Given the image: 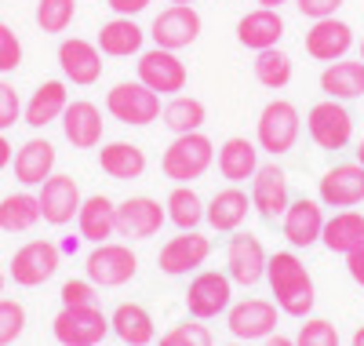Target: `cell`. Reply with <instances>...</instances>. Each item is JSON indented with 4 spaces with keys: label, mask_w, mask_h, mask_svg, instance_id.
Instances as JSON below:
<instances>
[{
    "label": "cell",
    "mask_w": 364,
    "mask_h": 346,
    "mask_svg": "<svg viewBox=\"0 0 364 346\" xmlns=\"http://www.w3.org/2000/svg\"><path fill=\"white\" fill-rule=\"evenodd\" d=\"M266 277H269L273 299H277V306L288 313V318H310V310L317 303L314 277H310L306 266H302V259L295 256V251H277V256H269Z\"/></svg>",
    "instance_id": "cell-1"
},
{
    "label": "cell",
    "mask_w": 364,
    "mask_h": 346,
    "mask_svg": "<svg viewBox=\"0 0 364 346\" xmlns=\"http://www.w3.org/2000/svg\"><path fill=\"white\" fill-rule=\"evenodd\" d=\"M299 132H302V117H299L295 103L273 99V103H266V110L259 113V132H255V139H259V150L281 157V153L295 150Z\"/></svg>",
    "instance_id": "cell-4"
},
{
    "label": "cell",
    "mask_w": 364,
    "mask_h": 346,
    "mask_svg": "<svg viewBox=\"0 0 364 346\" xmlns=\"http://www.w3.org/2000/svg\"><path fill=\"white\" fill-rule=\"evenodd\" d=\"M281 4H288V0H259V8H273V11H277Z\"/></svg>",
    "instance_id": "cell-50"
},
{
    "label": "cell",
    "mask_w": 364,
    "mask_h": 346,
    "mask_svg": "<svg viewBox=\"0 0 364 346\" xmlns=\"http://www.w3.org/2000/svg\"><path fill=\"white\" fill-rule=\"evenodd\" d=\"M77 15V0H37L41 33H66Z\"/></svg>",
    "instance_id": "cell-38"
},
{
    "label": "cell",
    "mask_w": 364,
    "mask_h": 346,
    "mask_svg": "<svg viewBox=\"0 0 364 346\" xmlns=\"http://www.w3.org/2000/svg\"><path fill=\"white\" fill-rule=\"evenodd\" d=\"M58 273V248L51 241H29L11 259V281L22 288H37Z\"/></svg>",
    "instance_id": "cell-12"
},
{
    "label": "cell",
    "mask_w": 364,
    "mask_h": 346,
    "mask_svg": "<svg viewBox=\"0 0 364 346\" xmlns=\"http://www.w3.org/2000/svg\"><path fill=\"white\" fill-rule=\"evenodd\" d=\"M230 295H233L230 292V273L204 270L190 281V288H186V310L197 321H211L230 306Z\"/></svg>",
    "instance_id": "cell-11"
},
{
    "label": "cell",
    "mask_w": 364,
    "mask_h": 346,
    "mask_svg": "<svg viewBox=\"0 0 364 346\" xmlns=\"http://www.w3.org/2000/svg\"><path fill=\"white\" fill-rule=\"evenodd\" d=\"M364 201V164H336L321 175V204L353 208Z\"/></svg>",
    "instance_id": "cell-19"
},
{
    "label": "cell",
    "mask_w": 364,
    "mask_h": 346,
    "mask_svg": "<svg viewBox=\"0 0 364 346\" xmlns=\"http://www.w3.org/2000/svg\"><path fill=\"white\" fill-rule=\"evenodd\" d=\"M346 270H350V277L357 281V285L364 288V241L350 251V256H346Z\"/></svg>",
    "instance_id": "cell-47"
},
{
    "label": "cell",
    "mask_w": 364,
    "mask_h": 346,
    "mask_svg": "<svg viewBox=\"0 0 364 346\" xmlns=\"http://www.w3.org/2000/svg\"><path fill=\"white\" fill-rule=\"evenodd\" d=\"M208 120V110L200 99L193 95H171V103L161 110V124L175 135H190V132H200Z\"/></svg>",
    "instance_id": "cell-34"
},
{
    "label": "cell",
    "mask_w": 364,
    "mask_h": 346,
    "mask_svg": "<svg viewBox=\"0 0 364 346\" xmlns=\"http://www.w3.org/2000/svg\"><path fill=\"white\" fill-rule=\"evenodd\" d=\"M149 37H154L157 48H168V51H182L190 48L197 37H200V15L193 4H171L164 8L154 26H149Z\"/></svg>",
    "instance_id": "cell-10"
},
{
    "label": "cell",
    "mask_w": 364,
    "mask_h": 346,
    "mask_svg": "<svg viewBox=\"0 0 364 346\" xmlns=\"http://www.w3.org/2000/svg\"><path fill=\"white\" fill-rule=\"evenodd\" d=\"M63 306H95V285L91 281H66Z\"/></svg>",
    "instance_id": "cell-44"
},
{
    "label": "cell",
    "mask_w": 364,
    "mask_h": 346,
    "mask_svg": "<svg viewBox=\"0 0 364 346\" xmlns=\"http://www.w3.org/2000/svg\"><path fill=\"white\" fill-rule=\"evenodd\" d=\"M41 223V201L33 194H8L0 201V230L4 234H29Z\"/></svg>",
    "instance_id": "cell-35"
},
{
    "label": "cell",
    "mask_w": 364,
    "mask_h": 346,
    "mask_svg": "<svg viewBox=\"0 0 364 346\" xmlns=\"http://www.w3.org/2000/svg\"><path fill=\"white\" fill-rule=\"evenodd\" d=\"M164 223H168V211L154 197H128L117 204V234L120 237H132V241L157 237Z\"/></svg>",
    "instance_id": "cell-13"
},
{
    "label": "cell",
    "mask_w": 364,
    "mask_h": 346,
    "mask_svg": "<svg viewBox=\"0 0 364 346\" xmlns=\"http://www.w3.org/2000/svg\"><path fill=\"white\" fill-rule=\"evenodd\" d=\"M266 263H269L266 248H262V241L252 237V234H237V237L230 241V248H226L230 281H237V285H245V288L259 285L262 273H266Z\"/></svg>",
    "instance_id": "cell-16"
},
{
    "label": "cell",
    "mask_w": 364,
    "mask_h": 346,
    "mask_svg": "<svg viewBox=\"0 0 364 346\" xmlns=\"http://www.w3.org/2000/svg\"><path fill=\"white\" fill-rule=\"evenodd\" d=\"M277 328V303L266 299H245L230 310V332L237 339H266Z\"/></svg>",
    "instance_id": "cell-21"
},
{
    "label": "cell",
    "mask_w": 364,
    "mask_h": 346,
    "mask_svg": "<svg viewBox=\"0 0 364 346\" xmlns=\"http://www.w3.org/2000/svg\"><path fill=\"white\" fill-rule=\"evenodd\" d=\"M63 135L70 139L73 150H95L102 142V110L95 103H87V99H73L63 113Z\"/></svg>",
    "instance_id": "cell-18"
},
{
    "label": "cell",
    "mask_w": 364,
    "mask_h": 346,
    "mask_svg": "<svg viewBox=\"0 0 364 346\" xmlns=\"http://www.w3.org/2000/svg\"><path fill=\"white\" fill-rule=\"evenodd\" d=\"M157 346H211V332L197 321H182V325L168 328Z\"/></svg>",
    "instance_id": "cell-40"
},
{
    "label": "cell",
    "mask_w": 364,
    "mask_h": 346,
    "mask_svg": "<svg viewBox=\"0 0 364 346\" xmlns=\"http://www.w3.org/2000/svg\"><path fill=\"white\" fill-rule=\"evenodd\" d=\"M211 256V241L197 230H178V237H171L164 248H161V259L157 266L168 273V277H182L197 266H204Z\"/></svg>",
    "instance_id": "cell-15"
},
{
    "label": "cell",
    "mask_w": 364,
    "mask_h": 346,
    "mask_svg": "<svg viewBox=\"0 0 364 346\" xmlns=\"http://www.w3.org/2000/svg\"><path fill=\"white\" fill-rule=\"evenodd\" d=\"M321 241H324L328 251L350 256V251L364 241V215H360V211H339L336 219H324Z\"/></svg>",
    "instance_id": "cell-33"
},
{
    "label": "cell",
    "mask_w": 364,
    "mask_h": 346,
    "mask_svg": "<svg viewBox=\"0 0 364 346\" xmlns=\"http://www.w3.org/2000/svg\"><path fill=\"white\" fill-rule=\"evenodd\" d=\"M288 175L277 164H259V172L252 175V208L273 223L288 211Z\"/></svg>",
    "instance_id": "cell-17"
},
{
    "label": "cell",
    "mask_w": 364,
    "mask_h": 346,
    "mask_svg": "<svg viewBox=\"0 0 364 346\" xmlns=\"http://www.w3.org/2000/svg\"><path fill=\"white\" fill-rule=\"evenodd\" d=\"M164 211L178 230H197L200 219H204V204H200L193 186H175V190L168 194V201H164Z\"/></svg>",
    "instance_id": "cell-37"
},
{
    "label": "cell",
    "mask_w": 364,
    "mask_h": 346,
    "mask_svg": "<svg viewBox=\"0 0 364 346\" xmlns=\"http://www.w3.org/2000/svg\"><path fill=\"white\" fill-rule=\"evenodd\" d=\"M26 328V306L18 299H0V346H11Z\"/></svg>",
    "instance_id": "cell-39"
},
{
    "label": "cell",
    "mask_w": 364,
    "mask_h": 346,
    "mask_svg": "<svg viewBox=\"0 0 364 346\" xmlns=\"http://www.w3.org/2000/svg\"><path fill=\"white\" fill-rule=\"evenodd\" d=\"M15 161V153H11V142L4 139V132H0V172H4L8 164Z\"/></svg>",
    "instance_id": "cell-48"
},
{
    "label": "cell",
    "mask_w": 364,
    "mask_h": 346,
    "mask_svg": "<svg viewBox=\"0 0 364 346\" xmlns=\"http://www.w3.org/2000/svg\"><path fill=\"white\" fill-rule=\"evenodd\" d=\"M18 120H22V99H18V91L8 80H0V132L15 128Z\"/></svg>",
    "instance_id": "cell-43"
},
{
    "label": "cell",
    "mask_w": 364,
    "mask_h": 346,
    "mask_svg": "<svg viewBox=\"0 0 364 346\" xmlns=\"http://www.w3.org/2000/svg\"><path fill=\"white\" fill-rule=\"evenodd\" d=\"M321 91L336 103L360 99L364 95V62H353V58L328 62V70L321 73Z\"/></svg>",
    "instance_id": "cell-27"
},
{
    "label": "cell",
    "mask_w": 364,
    "mask_h": 346,
    "mask_svg": "<svg viewBox=\"0 0 364 346\" xmlns=\"http://www.w3.org/2000/svg\"><path fill=\"white\" fill-rule=\"evenodd\" d=\"M360 62H364V41H360Z\"/></svg>",
    "instance_id": "cell-55"
},
{
    "label": "cell",
    "mask_w": 364,
    "mask_h": 346,
    "mask_svg": "<svg viewBox=\"0 0 364 346\" xmlns=\"http://www.w3.org/2000/svg\"><path fill=\"white\" fill-rule=\"evenodd\" d=\"M357 164H364V139H360V146H357Z\"/></svg>",
    "instance_id": "cell-52"
},
{
    "label": "cell",
    "mask_w": 364,
    "mask_h": 346,
    "mask_svg": "<svg viewBox=\"0 0 364 346\" xmlns=\"http://www.w3.org/2000/svg\"><path fill=\"white\" fill-rule=\"evenodd\" d=\"M99 164L109 179L128 182V179H139L146 172V153L135 142H106L99 150Z\"/></svg>",
    "instance_id": "cell-32"
},
{
    "label": "cell",
    "mask_w": 364,
    "mask_h": 346,
    "mask_svg": "<svg viewBox=\"0 0 364 346\" xmlns=\"http://www.w3.org/2000/svg\"><path fill=\"white\" fill-rule=\"evenodd\" d=\"M58 66H63V77L77 88H91L102 77V51L99 44H91L84 37H66L58 44Z\"/></svg>",
    "instance_id": "cell-14"
},
{
    "label": "cell",
    "mask_w": 364,
    "mask_h": 346,
    "mask_svg": "<svg viewBox=\"0 0 364 346\" xmlns=\"http://www.w3.org/2000/svg\"><path fill=\"white\" fill-rule=\"evenodd\" d=\"M230 346H237V342H230Z\"/></svg>",
    "instance_id": "cell-56"
},
{
    "label": "cell",
    "mask_w": 364,
    "mask_h": 346,
    "mask_svg": "<svg viewBox=\"0 0 364 346\" xmlns=\"http://www.w3.org/2000/svg\"><path fill=\"white\" fill-rule=\"evenodd\" d=\"M135 70H139V80L149 91H157V95H182L186 84H190L186 62L178 58V51H168V48L142 51L139 62H135Z\"/></svg>",
    "instance_id": "cell-5"
},
{
    "label": "cell",
    "mask_w": 364,
    "mask_h": 346,
    "mask_svg": "<svg viewBox=\"0 0 364 346\" xmlns=\"http://www.w3.org/2000/svg\"><path fill=\"white\" fill-rule=\"evenodd\" d=\"M306 132H310L317 150H346L350 139H353V117H350V110L343 103L324 99V103L310 106Z\"/></svg>",
    "instance_id": "cell-8"
},
{
    "label": "cell",
    "mask_w": 364,
    "mask_h": 346,
    "mask_svg": "<svg viewBox=\"0 0 364 346\" xmlns=\"http://www.w3.org/2000/svg\"><path fill=\"white\" fill-rule=\"evenodd\" d=\"M291 58L281 51V48H266V51H255V80L269 91H281L291 84Z\"/></svg>",
    "instance_id": "cell-36"
},
{
    "label": "cell",
    "mask_w": 364,
    "mask_h": 346,
    "mask_svg": "<svg viewBox=\"0 0 364 346\" xmlns=\"http://www.w3.org/2000/svg\"><path fill=\"white\" fill-rule=\"evenodd\" d=\"M4 285H8V277H4V273H0V292H4Z\"/></svg>",
    "instance_id": "cell-54"
},
{
    "label": "cell",
    "mask_w": 364,
    "mask_h": 346,
    "mask_svg": "<svg viewBox=\"0 0 364 346\" xmlns=\"http://www.w3.org/2000/svg\"><path fill=\"white\" fill-rule=\"evenodd\" d=\"M84 270H87V281L95 288H120L135 277L139 259H135V251L128 244L106 241V244H95V251H91L87 263H84Z\"/></svg>",
    "instance_id": "cell-7"
},
{
    "label": "cell",
    "mask_w": 364,
    "mask_h": 346,
    "mask_svg": "<svg viewBox=\"0 0 364 346\" xmlns=\"http://www.w3.org/2000/svg\"><path fill=\"white\" fill-rule=\"evenodd\" d=\"M51 332L63 346H99L113 328L99 306H63L51 321Z\"/></svg>",
    "instance_id": "cell-6"
},
{
    "label": "cell",
    "mask_w": 364,
    "mask_h": 346,
    "mask_svg": "<svg viewBox=\"0 0 364 346\" xmlns=\"http://www.w3.org/2000/svg\"><path fill=\"white\" fill-rule=\"evenodd\" d=\"M168 4H197V0H168Z\"/></svg>",
    "instance_id": "cell-53"
},
{
    "label": "cell",
    "mask_w": 364,
    "mask_h": 346,
    "mask_svg": "<svg viewBox=\"0 0 364 346\" xmlns=\"http://www.w3.org/2000/svg\"><path fill=\"white\" fill-rule=\"evenodd\" d=\"M219 172H223V179H230L233 186H237V182H248V179L259 172V146L248 142V139H240V135L226 139V142L219 146Z\"/></svg>",
    "instance_id": "cell-31"
},
{
    "label": "cell",
    "mask_w": 364,
    "mask_h": 346,
    "mask_svg": "<svg viewBox=\"0 0 364 346\" xmlns=\"http://www.w3.org/2000/svg\"><path fill=\"white\" fill-rule=\"evenodd\" d=\"M70 106V91L63 80H44L33 95H29V103L22 106V120L29 124V128H48V124L63 120Z\"/></svg>",
    "instance_id": "cell-24"
},
{
    "label": "cell",
    "mask_w": 364,
    "mask_h": 346,
    "mask_svg": "<svg viewBox=\"0 0 364 346\" xmlns=\"http://www.w3.org/2000/svg\"><path fill=\"white\" fill-rule=\"evenodd\" d=\"M284 237H288V244L291 248H310V244H317L321 241V230H324V211H321V204L317 201H310V197H299V201H291L288 204V211H284Z\"/></svg>",
    "instance_id": "cell-23"
},
{
    "label": "cell",
    "mask_w": 364,
    "mask_h": 346,
    "mask_svg": "<svg viewBox=\"0 0 364 346\" xmlns=\"http://www.w3.org/2000/svg\"><path fill=\"white\" fill-rule=\"evenodd\" d=\"M161 95L149 91L142 80H120L106 95V113L120 124H132V128H146V124L161 120Z\"/></svg>",
    "instance_id": "cell-3"
},
{
    "label": "cell",
    "mask_w": 364,
    "mask_h": 346,
    "mask_svg": "<svg viewBox=\"0 0 364 346\" xmlns=\"http://www.w3.org/2000/svg\"><path fill=\"white\" fill-rule=\"evenodd\" d=\"M295 8L302 19H331L339 8H343V0H295Z\"/></svg>",
    "instance_id": "cell-45"
},
{
    "label": "cell",
    "mask_w": 364,
    "mask_h": 346,
    "mask_svg": "<svg viewBox=\"0 0 364 346\" xmlns=\"http://www.w3.org/2000/svg\"><path fill=\"white\" fill-rule=\"evenodd\" d=\"M55 175V146L48 139H29L15 150V179L22 186H44Z\"/></svg>",
    "instance_id": "cell-25"
},
{
    "label": "cell",
    "mask_w": 364,
    "mask_h": 346,
    "mask_svg": "<svg viewBox=\"0 0 364 346\" xmlns=\"http://www.w3.org/2000/svg\"><path fill=\"white\" fill-rule=\"evenodd\" d=\"M77 226H80V237L91 241V244H106L113 234H117V204L102 194L87 197L77 211Z\"/></svg>",
    "instance_id": "cell-28"
},
{
    "label": "cell",
    "mask_w": 364,
    "mask_h": 346,
    "mask_svg": "<svg viewBox=\"0 0 364 346\" xmlns=\"http://www.w3.org/2000/svg\"><path fill=\"white\" fill-rule=\"evenodd\" d=\"M353 346H364V328H357V332H353Z\"/></svg>",
    "instance_id": "cell-51"
},
{
    "label": "cell",
    "mask_w": 364,
    "mask_h": 346,
    "mask_svg": "<svg viewBox=\"0 0 364 346\" xmlns=\"http://www.w3.org/2000/svg\"><path fill=\"white\" fill-rule=\"evenodd\" d=\"M109 328L117 332L120 342H128V346H149V342H154V335H157L149 310L139 306V303H120L113 310V318H109Z\"/></svg>",
    "instance_id": "cell-30"
},
{
    "label": "cell",
    "mask_w": 364,
    "mask_h": 346,
    "mask_svg": "<svg viewBox=\"0 0 364 346\" xmlns=\"http://www.w3.org/2000/svg\"><path fill=\"white\" fill-rule=\"evenodd\" d=\"M252 211V201L245 190H237V186H226V190H219L215 197H211V204L204 208V219L211 226H215L219 234H233L240 223L248 219Z\"/></svg>",
    "instance_id": "cell-29"
},
{
    "label": "cell",
    "mask_w": 364,
    "mask_h": 346,
    "mask_svg": "<svg viewBox=\"0 0 364 346\" xmlns=\"http://www.w3.org/2000/svg\"><path fill=\"white\" fill-rule=\"evenodd\" d=\"M211 161H215V146H211V139L204 132H190V135H175L171 146L164 150L161 157V172L178 182V186H190L193 179H200Z\"/></svg>",
    "instance_id": "cell-2"
},
{
    "label": "cell",
    "mask_w": 364,
    "mask_h": 346,
    "mask_svg": "<svg viewBox=\"0 0 364 346\" xmlns=\"http://www.w3.org/2000/svg\"><path fill=\"white\" fill-rule=\"evenodd\" d=\"M284 37V19L281 11L273 8H255L245 19L237 22V41L245 44L248 51H266V48H277Z\"/></svg>",
    "instance_id": "cell-22"
},
{
    "label": "cell",
    "mask_w": 364,
    "mask_h": 346,
    "mask_svg": "<svg viewBox=\"0 0 364 346\" xmlns=\"http://www.w3.org/2000/svg\"><path fill=\"white\" fill-rule=\"evenodd\" d=\"M266 346H295V339H284V335H266Z\"/></svg>",
    "instance_id": "cell-49"
},
{
    "label": "cell",
    "mask_w": 364,
    "mask_h": 346,
    "mask_svg": "<svg viewBox=\"0 0 364 346\" xmlns=\"http://www.w3.org/2000/svg\"><path fill=\"white\" fill-rule=\"evenodd\" d=\"M22 66V41L8 22H0V73H15Z\"/></svg>",
    "instance_id": "cell-42"
},
{
    "label": "cell",
    "mask_w": 364,
    "mask_h": 346,
    "mask_svg": "<svg viewBox=\"0 0 364 346\" xmlns=\"http://www.w3.org/2000/svg\"><path fill=\"white\" fill-rule=\"evenodd\" d=\"M350 48H353V29L346 22H339L336 15L317 19L306 33V55L317 62H339V58H346Z\"/></svg>",
    "instance_id": "cell-20"
},
{
    "label": "cell",
    "mask_w": 364,
    "mask_h": 346,
    "mask_svg": "<svg viewBox=\"0 0 364 346\" xmlns=\"http://www.w3.org/2000/svg\"><path fill=\"white\" fill-rule=\"evenodd\" d=\"M295 346H339V332H336V325L324 321V318H310L306 325L299 328Z\"/></svg>",
    "instance_id": "cell-41"
},
{
    "label": "cell",
    "mask_w": 364,
    "mask_h": 346,
    "mask_svg": "<svg viewBox=\"0 0 364 346\" xmlns=\"http://www.w3.org/2000/svg\"><path fill=\"white\" fill-rule=\"evenodd\" d=\"M142 41H146V29L135 22V19H124V15H117L109 19L102 29H99V51L109 55V58H132L142 51Z\"/></svg>",
    "instance_id": "cell-26"
},
{
    "label": "cell",
    "mask_w": 364,
    "mask_h": 346,
    "mask_svg": "<svg viewBox=\"0 0 364 346\" xmlns=\"http://www.w3.org/2000/svg\"><path fill=\"white\" fill-rule=\"evenodd\" d=\"M113 15H124V19H135L139 11L149 8V0H106Z\"/></svg>",
    "instance_id": "cell-46"
},
{
    "label": "cell",
    "mask_w": 364,
    "mask_h": 346,
    "mask_svg": "<svg viewBox=\"0 0 364 346\" xmlns=\"http://www.w3.org/2000/svg\"><path fill=\"white\" fill-rule=\"evenodd\" d=\"M37 201H41V219L48 226H66L77 219L84 197H80V186L73 175H51L44 179V186H37Z\"/></svg>",
    "instance_id": "cell-9"
}]
</instances>
